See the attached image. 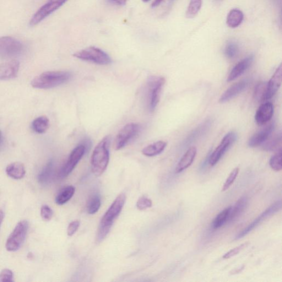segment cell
<instances>
[{"label": "cell", "mask_w": 282, "mask_h": 282, "mask_svg": "<svg viewBox=\"0 0 282 282\" xmlns=\"http://www.w3.org/2000/svg\"><path fill=\"white\" fill-rule=\"evenodd\" d=\"M167 143L165 141L160 140L153 144L146 146L142 150V154L147 156H154L162 152L166 149Z\"/></svg>", "instance_id": "obj_23"}, {"label": "cell", "mask_w": 282, "mask_h": 282, "mask_svg": "<svg viewBox=\"0 0 282 282\" xmlns=\"http://www.w3.org/2000/svg\"><path fill=\"white\" fill-rule=\"evenodd\" d=\"M272 1L276 4H278L281 2V0H272Z\"/></svg>", "instance_id": "obj_44"}, {"label": "cell", "mask_w": 282, "mask_h": 282, "mask_svg": "<svg viewBox=\"0 0 282 282\" xmlns=\"http://www.w3.org/2000/svg\"><path fill=\"white\" fill-rule=\"evenodd\" d=\"M20 66L19 62L16 60L0 64V80H8L17 77Z\"/></svg>", "instance_id": "obj_13"}, {"label": "cell", "mask_w": 282, "mask_h": 282, "mask_svg": "<svg viewBox=\"0 0 282 282\" xmlns=\"http://www.w3.org/2000/svg\"><path fill=\"white\" fill-rule=\"evenodd\" d=\"M244 14L240 10L232 9L228 14L226 24L230 28H235L240 26L242 22Z\"/></svg>", "instance_id": "obj_24"}, {"label": "cell", "mask_w": 282, "mask_h": 282, "mask_svg": "<svg viewBox=\"0 0 282 282\" xmlns=\"http://www.w3.org/2000/svg\"><path fill=\"white\" fill-rule=\"evenodd\" d=\"M144 2H148L150 0H142Z\"/></svg>", "instance_id": "obj_46"}, {"label": "cell", "mask_w": 282, "mask_h": 282, "mask_svg": "<svg viewBox=\"0 0 282 282\" xmlns=\"http://www.w3.org/2000/svg\"><path fill=\"white\" fill-rule=\"evenodd\" d=\"M73 56L82 60L100 65L109 64L112 62L111 58L107 53L95 46L84 48L75 52Z\"/></svg>", "instance_id": "obj_4"}, {"label": "cell", "mask_w": 282, "mask_h": 282, "mask_svg": "<svg viewBox=\"0 0 282 282\" xmlns=\"http://www.w3.org/2000/svg\"><path fill=\"white\" fill-rule=\"evenodd\" d=\"M197 154L196 148L192 147L188 149L186 153L182 156V159L176 166V172L180 173L187 169L190 166L195 159Z\"/></svg>", "instance_id": "obj_19"}, {"label": "cell", "mask_w": 282, "mask_h": 282, "mask_svg": "<svg viewBox=\"0 0 282 282\" xmlns=\"http://www.w3.org/2000/svg\"><path fill=\"white\" fill-rule=\"evenodd\" d=\"M267 82L258 84L254 91V98L259 102L265 101L266 94Z\"/></svg>", "instance_id": "obj_31"}, {"label": "cell", "mask_w": 282, "mask_h": 282, "mask_svg": "<svg viewBox=\"0 0 282 282\" xmlns=\"http://www.w3.org/2000/svg\"><path fill=\"white\" fill-rule=\"evenodd\" d=\"M24 46L18 40L12 36L0 38V58L18 56L23 52Z\"/></svg>", "instance_id": "obj_7"}, {"label": "cell", "mask_w": 282, "mask_h": 282, "mask_svg": "<svg viewBox=\"0 0 282 282\" xmlns=\"http://www.w3.org/2000/svg\"><path fill=\"white\" fill-rule=\"evenodd\" d=\"M248 204V199L246 196H243L238 200L235 205L232 207L228 219V222L233 221L242 214L246 210Z\"/></svg>", "instance_id": "obj_21"}, {"label": "cell", "mask_w": 282, "mask_h": 282, "mask_svg": "<svg viewBox=\"0 0 282 282\" xmlns=\"http://www.w3.org/2000/svg\"><path fill=\"white\" fill-rule=\"evenodd\" d=\"M75 192V188L72 186L64 188L58 193L56 198V202L58 205H62L67 203L72 198Z\"/></svg>", "instance_id": "obj_26"}, {"label": "cell", "mask_w": 282, "mask_h": 282, "mask_svg": "<svg viewBox=\"0 0 282 282\" xmlns=\"http://www.w3.org/2000/svg\"><path fill=\"white\" fill-rule=\"evenodd\" d=\"M110 136L103 138L97 144L91 157V169L96 176H100L106 170L110 159Z\"/></svg>", "instance_id": "obj_2"}, {"label": "cell", "mask_w": 282, "mask_h": 282, "mask_svg": "<svg viewBox=\"0 0 282 282\" xmlns=\"http://www.w3.org/2000/svg\"><path fill=\"white\" fill-rule=\"evenodd\" d=\"M7 174L16 180H20L26 175V168L20 162H14L8 166L6 169Z\"/></svg>", "instance_id": "obj_20"}, {"label": "cell", "mask_w": 282, "mask_h": 282, "mask_svg": "<svg viewBox=\"0 0 282 282\" xmlns=\"http://www.w3.org/2000/svg\"><path fill=\"white\" fill-rule=\"evenodd\" d=\"M216 1H220V0H216Z\"/></svg>", "instance_id": "obj_48"}, {"label": "cell", "mask_w": 282, "mask_h": 282, "mask_svg": "<svg viewBox=\"0 0 282 282\" xmlns=\"http://www.w3.org/2000/svg\"><path fill=\"white\" fill-rule=\"evenodd\" d=\"M270 166L276 172L282 170V150L276 152V153L271 157L270 160Z\"/></svg>", "instance_id": "obj_32"}, {"label": "cell", "mask_w": 282, "mask_h": 282, "mask_svg": "<svg viewBox=\"0 0 282 282\" xmlns=\"http://www.w3.org/2000/svg\"><path fill=\"white\" fill-rule=\"evenodd\" d=\"M54 162L52 160L48 162V164L42 168L40 172L38 180L42 186L47 185L50 182L54 175Z\"/></svg>", "instance_id": "obj_22"}, {"label": "cell", "mask_w": 282, "mask_h": 282, "mask_svg": "<svg viewBox=\"0 0 282 282\" xmlns=\"http://www.w3.org/2000/svg\"><path fill=\"white\" fill-rule=\"evenodd\" d=\"M29 229L28 222L22 220L16 226L6 243L7 250L10 252L18 251L22 246Z\"/></svg>", "instance_id": "obj_6"}, {"label": "cell", "mask_w": 282, "mask_h": 282, "mask_svg": "<svg viewBox=\"0 0 282 282\" xmlns=\"http://www.w3.org/2000/svg\"><path fill=\"white\" fill-rule=\"evenodd\" d=\"M254 59V56L252 55L244 58L238 62L233 68L228 77V82H231L240 77L246 70L250 67Z\"/></svg>", "instance_id": "obj_18"}, {"label": "cell", "mask_w": 282, "mask_h": 282, "mask_svg": "<svg viewBox=\"0 0 282 282\" xmlns=\"http://www.w3.org/2000/svg\"><path fill=\"white\" fill-rule=\"evenodd\" d=\"M263 148L266 151L278 152L282 150V136L280 134L272 140L263 144Z\"/></svg>", "instance_id": "obj_28"}, {"label": "cell", "mask_w": 282, "mask_h": 282, "mask_svg": "<svg viewBox=\"0 0 282 282\" xmlns=\"http://www.w3.org/2000/svg\"><path fill=\"white\" fill-rule=\"evenodd\" d=\"M274 113V106L272 103L267 102L260 106L258 110L254 119L259 126L267 124L272 118Z\"/></svg>", "instance_id": "obj_15"}, {"label": "cell", "mask_w": 282, "mask_h": 282, "mask_svg": "<svg viewBox=\"0 0 282 282\" xmlns=\"http://www.w3.org/2000/svg\"><path fill=\"white\" fill-rule=\"evenodd\" d=\"M202 6V0H191L188 8L186 17L193 18L196 16Z\"/></svg>", "instance_id": "obj_29"}, {"label": "cell", "mask_w": 282, "mask_h": 282, "mask_svg": "<svg viewBox=\"0 0 282 282\" xmlns=\"http://www.w3.org/2000/svg\"><path fill=\"white\" fill-rule=\"evenodd\" d=\"M238 52V46L236 42H230L226 44L224 54L226 56L229 58H235Z\"/></svg>", "instance_id": "obj_33"}, {"label": "cell", "mask_w": 282, "mask_h": 282, "mask_svg": "<svg viewBox=\"0 0 282 282\" xmlns=\"http://www.w3.org/2000/svg\"><path fill=\"white\" fill-rule=\"evenodd\" d=\"M80 226L79 220H74L72 222L68 228V235L70 236H73L76 232Z\"/></svg>", "instance_id": "obj_39"}, {"label": "cell", "mask_w": 282, "mask_h": 282, "mask_svg": "<svg viewBox=\"0 0 282 282\" xmlns=\"http://www.w3.org/2000/svg\"><path fill=\"white\" fill-rule=\"evenodd\" d=\"M282 77V66L280 64L276 68L273 76L271 78L268 82H267L266 94L265 100H269L276 94L281 84Z\"/></svg>", "instance_id": "obj_16"}, {"label": "cell", "mask_w": 282, "mask_h": 282, "mask_svg": "<svg viewBox=\"0 0 282 282\" xmlns=\"http://www.w3.org/2000/svg\"><path fill=\"white\" fill-rule=\"evenodd\" d=\"M249 245V242H245L241 244L240 246H238L232 249L230 252H226L224 254L223 258L224 259H229L236 256L241 251L246 248Z\"/></svg>", "instance_id": "obj_35"}, {"label": "cell", "mask_w": 282, "mask_h": 282, "mask_svg": "<svg viewBox=\"0 0 282 282\" xmlns=\"http://www.w3.org/2000/svg\"><path fill=\"white\" fill-rule=\"evenodd\" d=\"M238 172H240L238 168H236L234 170H232L224 182L223 188H222V192L226 191L227 190L232 186V184L234 183L236 180Z\"/></svg>", "instance_id": "obj_34"}, {"label": "cell", "mask_w": 282, "mask_h": 282, "mask_svg": "<svg viewBox=\"0 0 282 282\" xmlns=\"http://www.w3.org/2000/svg\"><path fill=\"white\" fill-rule=\"evenodd\" d=\"M72 78V74L68 72H48L36 77L31 85L35 88L50 89L68 82Z\"/></svg>", "instance_id": "obj_3"}, {"label": "cell", "mask_w": 282, "mask_h": 282, "mask_svg": "<svg viewBox=\"0 0 282 282\" xmlns=\"http://www.w3.org/2000/svg\"><path fill=\"white\" fill-rule=\"evenodd\" d=\"M165 83L166 79L164 77L152 76L149 78L148 82V101L150 112H154L158 106Z\"/></svg>", "instance_id": "obj_5"}, {"label": "cell", "mask_w": 282, "mask_h": 282, "mask_svg": "<svg viewBox=\"0 0 282 282\" xmlns=\"http://www.w3.org/2000/svg\"><path fill=\"white\" fill-rule=\"evenodd\" d=\"M50 120L46 116L37 118L32 122V128L34 131L40 134L46 132L48 128H50Z\"/></svg>", "instance_id": "obj_25"}, {"label": "cell", "mask_w": 282, "mask_h": 282, "mask_svg": "<svg viewBox=\"0 0 282 282\" xmlns=\"http://www.w3.org/2000/svg\"><path fill=\"white\" fill-rule=\"evenodd\" d=\"M236 138L237 134L234 132L226 134L218 147L210 154L209 164L212 166L218 164L226 152L234 144Z\"/></svg>", "instance_id": "obj_9"}, {"label": "cell", "mask_w": 282, "mask_h": 282, "mask_svg": "<svg viewBox=\"0 0 282 282\" xmlns=\"http://www.w3.org/2000/svg\"><path fill=\"white\" fill-rule=\"evenodd\" d=\"M126 196L124 194H119L103 216L100 224L96 236V242L100 243L106 237L112 228L114 222L116 219L126 203Z\"/></svg>", "instance_id": "obj_1"}, {"label": "cell", "mask_w": 282, "mask_h": 282, "mask_svg": "<svg viewBox=\"0 0 282 282\" xmlns=\"http://www.w3.org/2000/svg\"><path fill=\"white\" fill-rule=\"evenodd\" d=\"M101 206V200L98 195L96 194L90 199L88 206V213L94 214L100 210Z\"/></svg>", "instance_id": "obj_30"}, {"label": "cell", "mask_w": 282, "mask_h": 282, "mask_svg": "<svg viewBox=\"0 0 282 282\" xmlns=\"http://www.w3.org/2000/svg\"><path fill=\"white\" fill-rule=\"evenodd\" d=\"M231 210L232 206H230V207L222 211L220 214L216 216L213 222V228L215 230L223 226L226 222L228 220Z\"/></svg>", "instance_id": "obj_27"}, {"label": "cell", "mask_w": 282, "mask_h": 282, "mask_svg": "<svg viewBox=\"0 0 282 282\" xmlns=\"http://www.w3.org/2000/svg\"><path fill=\"white\" fill-rule=\"evenodd\" d=\"M40 215L43 220L50 221L52 218L53 211L50 206L44 205L41 208Z\"/></svg>", "instance_id": "obj_37"}, {"label": "cell", "mask_w": 282, "mask_h": 282, "mask_svg": "<svg viewBox=\"0 0 282 282\" xmlns=\"http://www.w3.org/2000/svg\"><path fill=\"white\" fill-rule=\"evenodd\" d=\"M244 268H245V266H241L240 268H238V269H235L234 270H232L231 272V274H240L244 270Z\"/></svg>", "instance_id": "obj_41"}, {"label": "cell", "mask_w": 282, "mask_h": 282, "mask_svg": "<svg viewBox=\"0 0 282 282\" xmlns=\"http://www.w3.org/2000/svg\"><path fill=\"white\" fill-rule=\"evenodd\" d=\"M152 202L145 196L140 197L136 204V207L140 210L149 208L152 207Z\"/></svg>", "instance_id": "obj_36"}, {"label": "cell", "mask_w": 282, "mask_h": 282, "mask_svg": "<svg viewBox=\"0 0 282 282\" xmlns=\"http://www.w3.org/2000/svg\"><path fill=\"white\" fill-rule=\"evenodd\" d=\"M174 1V0H170V2Z\"/></svg>", "instance_id": "obj_47"}, {"label": "cell", "mask_w": 282, "mask_h": 282, "mask_svg": "<svg viewBox=\"0 0 282 282\" xmlns=\"http://www.w3.org/2000/svg\"><path fill=\"white\" fill-rule=\"evenodd\" d=\"M109 1L113 4L122 6L126 4L127 0H109Z\"/></svg>", "instance_id": "obj_40"}, {"label": "cell", "mask_w": 282, "mask_h": 282, "mask_svg": "<svg viewBox=\"0 0 282 282\" xmlns=\"http://www.w3.org/2000/svg\"><path fill=\"white\" fill-rule=\"evenodd\" d=\"M86 149V148L83 144L78 145L70 153L68 160L58 172V176L59 178H66L72 172L80 160L82 159L85 154Z\"/></svg>", "instance_id": "obj_11"}, {"label": "cell", "mask_w": 282, "mask_h": 282, "mask_svg": "<svg viewBox=\"0 0 282 282\" xmlns=\"http://www.w3.org/2000/svg\"><path fill=\"white\" fill-rule=\"evenodd\" d=\"M164 2V0H154L152 4V7L156 8L160 6L162 2Z\"/></svg>", "instance_id": "obj_42"}, {"label": "cell", "mask_w": 282, "mask_h": 282, "mask_svg": "<svg viewBox=\"0 0 282 282\" xmlns=\"http://www.w3.org/2000/svg\"><path fill=\"white\" fill-rule=\"evenodd\" d=\"M274 128V124L272 123L254 134L248 140L249 147L256 148L266 142L270 134L273 132Z\"/></svg>", "instance_id": "obj_14"}, {"label": "cell", "mask_w": 282, "mask_h": 282, "mask_svg": "<svg viewBox=\"0 0 282 282\" xmlns=\"http://www.w3.org/2000/svg\"><path fill=\"white\" fill-rule=\"evenodd\" d=\"M68 0H48V2L41 7L32 16L30 20V25L34 26L38 24L57 10L60 8Z\"/></svg>", "instance_id": "obj_8"}, {"label": "cell", "mask_w": 282, "mask_h": 282, "mask_svg": "<svg viewBox=\"0 0 282 282\" xmlns=\"http://www.w3.org/2000/svg\"><path fill=\"white\" fill-rule=\"evenodd\" d=\"M140 130L138 124L130 123L124 126L116 136L115 148L116 150L123 148L124 146L134 138Z\"/></svg>", "instance_id": "obj_10"}, {"label": "cell", "mask_w": 282, "mask_h": 282, "mask_svg": "<svg viewBox=\"0 0 282 282\" xmlns=\"http://www.w3.org/2000/svg\"><path fill=\"white\" fill-rule=\"evenodd\" d=\"M2 132L0 131V144H1L2 143Z\"/></svg>", "instance_id": "obj_45"}, {"label": "cell", "mask_w": 282, "mask_h": 282, "mask_svg": "<svg viewBox=\"0 0 282 282\" xmlns=\"http://www.w3.org/2000/svg\"><path fill=\"white\" fill-rule=\"evenodd\" d=\"M248 84V81L247 80H240V82L232 84L222 95L220 99V102L224 103L234 98L240 94L242 92L245 90L247 88Z\"/></svg>", "instance_id": "obj_17"}, {"label": "cell", "mask_w": 282, "mask_h": 282, "mask_svg": "<svg viewBox=\"0 0 282 282\" xmlns=\"http://www.w3.org/2000/svg\"><path fill=\"white\" fill-rule=\"evenodd\" d=\"M282 208V202L281 200H278V202H275L272 205H271L270 208H268L266 210H265L264 212L258 218L252 222L250 225L248 226L246 228L244 229L242 231L240 234H238L236 237V240H240L247 234L249 232H252L254 228L265 219L269 218L270 216L278 212L279 210H281Z\"/></svg>", "instance_id": "obj_12"}, {"label": "cell", "mask_w": 282, "mask_h": 282, "mask_svg": "<svg viewBox=\"0 0 282 282\" xmlns=\"http://www.w3.org/2000/svg\"><path fill=\"white\" fill-rule=\"evenodd\" d=\"M4 218V212L3 210H0V226H1L2 223Z\"/></svg>", "instance_id": "obj_43"}, {"label": "cell", "mask_w": 282, "mask_h": 282, "mask_svg": "<svg viewBox=\"0 0 282 282\" xmlns=\"http://www.w3.org/2000/svg\"><path fill=\"white\" fill-rule=\"evenodd\" d=\"M14 281V274L12 270L4 269L0 272V282H12Z\"/></svg>", "instance_id": "obj_38"}]
</instances>
